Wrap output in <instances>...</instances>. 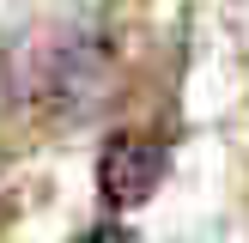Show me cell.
Masks as SVG:
<instances>
[{
	"label": "cell",
	"mask_w": 249,
	"mask_h": 243,
	"mask_svg": "<svg viewBox=\"0 0 249 243\" xmlns=\"http://www.w3.org/2000/svg\"><path fill=\"white\" fill-rule=\"evenodd\" d=\"M164 170H170V152L158 140H146V134H116V140H104V152H97V194H104L109 213L146 207L158 194V182H164Z\"/></svg>",
	"instance_id": "2"
},
{
	"label": "cell",
	"mask_w": 249,
	"mask_h": 243,
	"mask_svg": "<svg viewBox=\"0 0 249 243\" xmlns=\"http://www.w3.org/2000/svg\"><path fill=\"white\" fill-rule=\"evenodd\" d=\"M6 79L31 116L43 122H73L97 109L109 85V49L85 36L79 24H36L6 49Z\"/></svg>",
	"instance_id": "1"
},
{
	"label": "cell",
	"mask_w": 249,
	"mask_h": 243,
	"mask_svg": "<svg viewBox=\"0 0 249 243\" xmlns=\"http://www.w3.org/2000/svg\"><path fill=\"white\" fill-rule=\"evenodd\" d=\"M73 243H140V237H134L128 225H91V231H79Z\"/></svg>",
	"instance_id": "3"
}]
</instances>
